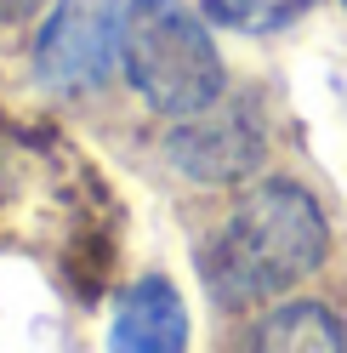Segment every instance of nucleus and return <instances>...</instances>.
<instances>
[{
    "instance_id": "4",
    "label": "nucleus",
    "mask_w": 347,
    "mask_h": 353,
    "mask_svg": "<svg viewBox=\"0 0 347 353\" xmlns=\"http://www.w3.org/2000/svg\"><path fill=\"white\" fill-rule=\"evenodd\" d=\"M165 154L193 183H240L262 160V125H256L251 108L216 97V103L193 108V114H182L171 125Z\"/></svg>"
},
{
    "instance_id": "6",
    "label": "nucleus",
    "mask_w": 347,
    "mask_h": 353,
    "mask_svg": "<svg viewBox=\"0 0 347 353\" xmlns=\"http://www.w3.org/2000/svg\"><path fill=\"white\" fill-rule=\"evenodd\" d=\"M251 347H262V353H336V347H347V330H341V319L330 307L291 302V307H273L256 325Z\"/></svg>"
},
{
    "instance_id": "8",
    "label": "nucleus",
    "mask_w": 347,
    "mask_h": 353,
    "mask_svg": "<svg viewBox=\"0 0 347 353\" xmlns=\"http://www.w3.org/2000/svg\"><path fill=\"white\" fill-rule=\"evenodd\" d=\"M34 6H46V0H0V17H29Z\"/></svg>"
},
{
    "instance_id": "3",
    "label": "nucleus",
    "mask_w": 347,
    "mask_h": 353,
    "mask_svg": "<svg viewBox=\"0 0 347 353\" xmlns=\"http://www.w3.org/2000/svg\"><path fill=\"white\" fill-rule=\"evenodd\" d=\"M125 46V0H57L34 40V69L52 92H97Z\"/></svg>"
},
{
    "instance_id": "5",
    "label": "nucleus",
    "mask_w": 347,
    "mask_h": 353,
    "mask_svg": "<svg viewBox=\"0 0 347 353\" xmlns=\"http://www.w3.org/2000/svg\"><path fill=\"white\" fill-rule=\"evenodd\" d=\"M108 342L125 347V353H177L188 342V307L177 296V285H171L165 274L137 279L132 291L120 296V307H114Z\"/></svg>"
},
{
    "instance_id": "9",
    "label": "nucleus",
    "mask_w": 347,
    "mask_h": 353,
    "mask_svg": "<svg viewBox=\"0 0 347 353\" xmlns=\"http://www.w3.org/2000/svg\"><path fill=\"white\" fill-rule=\"evenodd\" d=\"M341 6H347V0H341Z\"/></svg>"
},
{
    "instance_id": "1",
    "label": "nucleus",
    "mask_w": 347,
    "mask_h": 353,
    "mask_svg": "<svg viewBox=\"0 0 347 353\" xmlns=\"http://www.w3.org/2000/svg\"><path fill=\"white\" fill-rule=\"evenodd\" d=\"M324 251H330V228L313 194L302 183H256L233 205L222 234L200 251V268L222 307H251L308 279Z\"/></svg>"
},
{
    "instance_id": "7",
    "label": "nucleus",
    "mask_w": 347,
    "mask_h": 353,
    "mask_svg": "<svg viewBox=\"0 0 347 353\" xmlns=\"http://www.w3.org/2000/svg\"><path fill=\"white\" fill-rule=\"evenodd\" d=\"M319 0H200L205 23H222L233 34H279L296 17H308Z\"/></svg>"
},
{
    "instance_id": "2",
    "label": "nucleus",
    "mask_w": 347,
    "mask_h": 353,
    "mask_svg": "<svg viewBox=\"0 0 347 353\" xmlns=\"http://www.w3.org/2000/svg\"><path fill=\"white\" fill-rule=\"evenodd\" d=\"M120 63L132 74L137 97L165 120H182L193 108L222 97V57L205 29V12L182 0H125V46Z\"/></svg>"
}]
</instances>
